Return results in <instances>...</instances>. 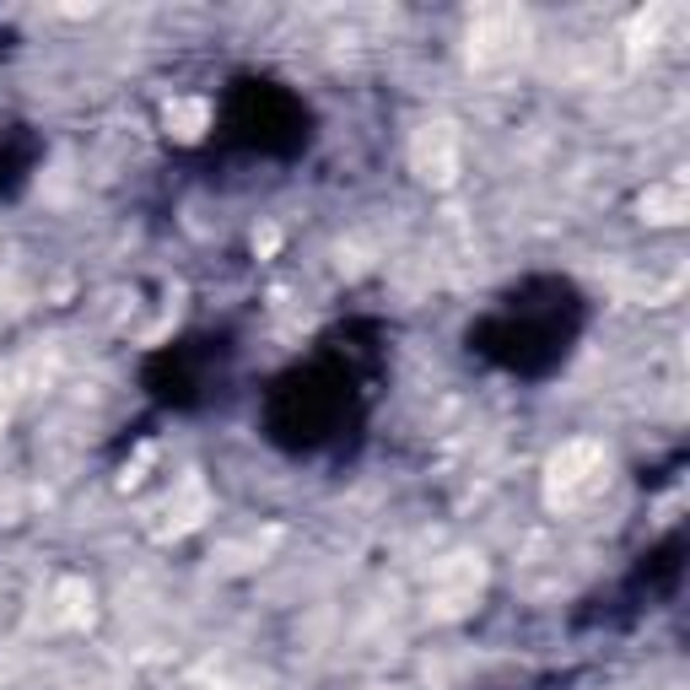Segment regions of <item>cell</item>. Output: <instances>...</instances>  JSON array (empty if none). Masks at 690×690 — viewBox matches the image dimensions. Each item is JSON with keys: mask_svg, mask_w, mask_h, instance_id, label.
<instances>
[{"mask_svg": "<svg viewBox=\"0 0 690 690\" xmlns=\"http://www.w3.org/2000/svg\"><path fill=\"white\" fill-rule=\"evenodd\" d=\"M648 210H658L652 222H680L686 216V189L680 184H658V189H648Z\"/></svg>", "mask_w": 690, "mask_h": 690, "instance_id": "1", "label": "cell"}, {"mask_svg": "<svg viewBox=\"0 0 690 690\" xmlns=\"http://www.w3.org/2000/svg\"><path fill=\"white\" fill-rule=\"evenodd\" d=\"M167 130L184 135V141H195L205 130V103H173V109H167Z\"/></svg>", "mask_w": 690, "mask_h": 690, "instance_id": "2", "label": "cell"}]
</instances>
